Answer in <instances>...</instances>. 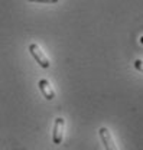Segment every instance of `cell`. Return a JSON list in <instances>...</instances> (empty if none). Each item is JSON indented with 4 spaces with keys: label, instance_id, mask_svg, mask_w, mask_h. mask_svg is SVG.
I'll return each instance as SVG.
<instances>
[{
    "label": "cell",
    "instance_id": "4",
    "mask_svg": "<svg viewBox=\"0 0 143 150\" xmlns=\"http://www.w3.org/2000/svg\"><path fill=\"white\" fill-rule=\"evenodd\" d=\"M38 87H39V90H41L42 95H43L46 100L51 101V100H54L55 98V91H54V88L51 87V82H49L48 79H39Z\"/></svg>",
    "mask_w": 143,
    "mask_h": 150
},
{
    "label": "cell",
    "instance_id": "3",
    "mask_svg": "<svg viewBox=\"0 0 143 150\" xmlns=\"http://www.w3.org/2000/svg\"><path fill=\"white\" fill-rule=\"evenodd\" d=\"M98 134H100V139H101L106 150H117L116 144H114V140H113V136H111V133L107 127H101L98 130Z\"/></svg>",
    "mask_w": 143,
    "mask_h": 150
},
{
    "label": "cell",
    "instance_id": "1",
    "mask_svg": "<svg viewBox=\"0 0 143 150\" xmlns=\"http://www.w3.org/2000/svg\"><path fill=\"white\" fill-rule=\"evenodd\" d=\"M29 52H31V55L33 56V59H35L42 68H49L51 62H49V59L46 58V55L42 52V49L39 48L38 43H31V45H29Z\"/></svg>",
    "mask_w": 143,
    "mask_h": 150
},
{
    "label": "cell",
    "instance_id": "5",
    "mask_svg": "<svg viewBox=\"0 0 143 150\" xmlns=\"http://www.w3.org/2000/svg\"><path fill=\"white\" fill-rule=\"evenodd\" d=\"M133 65H134V68H136L139 72H143V61L142 59H136Z\"/></svg>",
    "mask_w": 143,
    "mask_h": 150
},
{
    "label": "cell",
    "instance_id": "2",
    "mask_svg": "<svg viewBox=\"0 0 143 150\" xmlns=\"http://www.w3.org/2000/svg\"><path fill=\"white\" fill-rule=\"evenodd\" d=\"M64 127H65V120L62 117H56L54 123V131H52V142H54V144H61L62 143Z\"/></svg>",
    "mask_w": 143,
    "mask_h": 150
},
{
    "label": "cell",
    "instance_id": "6",
    "mask_svg": "<svg viewBox=\"0 0 143 150\" xmlns=\"http://www.w3.org/2000/svg\"><path fill=\"white\" fill-rule=\"evenodd\" d=\"M28 1H32V3H56L59 0H28Z\"/></svg>",
    "mask_w": 143,
    "mask_h": 150
}]
</instances>
